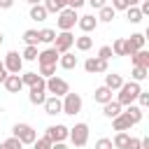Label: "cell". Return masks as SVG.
<instances>
[{"label":"cell","instance_id":"42","mask_svg":"<svg viewBox=\"0 0 149 149\" xmlns=\"http://www.w3.org/2000/svg\"><path fill=\"white\" fill-rule=\"evenodd\" d=\"M123 149H142L140 137H128V142H126V147H123Z\"/></svg>","mask_w":149,"mask_h":149},{"label":"cell","instance_id":"34","mask_svg":"<svg viewBox=\"0 0 149 149\" xmlns=\"http://www.w3.org/2000/svg\"><path fill=\"white\" fill-rule=\"evenodd\" d=\"M23 42H26V44H35V47H37V42H40L37 30H23Z\"/></svg>","mask_w":149,"mask_h":149},{"label":"cell","instance_id":"8","mask_svg":"<svg viewBox=\"0 0 149 149\" xmlns=\"http://www.w3.org/2000/svg\"><path fill=\"white\" fill-rule=\"evenodd\" d=\"M47 91H49L51 95L63 98V95L70 91V84H68L63 77H56V74H54V77H49V79H47Z\"/></svg>","mask_w":149,"mask_h":149},{"label":"cell","instance_id":"38","mask_svg":"<svg viewBox=\"0 0 149 149\" xmlns=\"http://www.w3.org/2000/svg\"><path fill=\"white\" fill-rule=\"evenodd\" d=\"M114 54H112V47L109 44H105V47H100L98 49V58H102V61H109Z\"/></svg>","mask_w":149,"mask_h":149},{"label":"cell","instance_id":"24","mask_svg":"<svg viewBox=\"0 0 149 149\" xmlns=\"http://www.w3.org/2000/svg\"><path fill=\"white\" fill-rule=\"evenodd\" d=\"M102 114H105L107 119H114L116 114H121V105H119L116 100H109V102L102 105Z\"/></svg>","mask_w":149,"mask_h":149},{"label":"cell","instance_id":"25","mask_svg":"<svg viewBox=\"0 0 149 149\" xmlns=\"http://www.w3.org/2000/svg\"><path fill=\"white\" fill-rule=\"evenodd\" d=\"M49 16V12L44 9V5L40 2V5H30V19L33 21H44Z\"/></svg>","mask_w":149,"mask_h":149},{"label":"cell","instance_id":"28","mask_svg":"<svg viewBox=\"0 0 149 149\" xmlns=\"http://www.w3.org/2000/svg\"><path fill=\"white\" fill-rule=\"evenodd\" d=\"M126 16H128V21L130 23H140L144 16H142V12H140V7L137 5H130L128 9H126Z\"/></svg>","mask_w":149,"mask_h":149},{"label":"cell","instance_id":"26","mask_svg":"<svg viewBox=\"0 0 149 149\" xmlns=\"http://www.w3.org/2000/svg\"><path fill=\"white\" fill-rule=\"evenodd\" d=\"M98 12H100V14H98L95 19H98V21H105V23H109V21L116 16V9H114L112 5H105V7H100Z\"/></svg>","mask_w":149,"mask_h":149},{"label":"cell","instance_id":"1","mask_svg":"<svg viewBox=\"0 0 149 149\" xmlns=\"http://www.w3.org/2000/svg\"><path fill=\"white\" fill-rule=\"evenodd\" d=\"M142 91V86H140V81H123L121 86H119V98H116V102L121 105V107H126V105H133V100L137 98V93Z\"/></svg>","mask_w":149,"mask_h":149},{"label":"cell","instance_id":"16","mask_svg":"<svg viewBox=\"0 0 149 149\" xmlns=\"http://www.w3.org/2000/svg\"><path fill=\"white\" fill-rule=\"evenodd\" d=\"M2 84H5V88H7L9 93H19V91L23 88V81H21V74H7V79H5Z\"/></svg>","mask_w":149,"mask_h":149},{"label":"cell","instance_id":"49","mask_svg":"<svg viewBox=\"0 0 149 149\" xmlns=\"http://www.w3.org/2000/svg\"><path fill=\"white\" fill-rule=\"evenodd\" d=\"M51 149H68L65 142H51Z\"/></svg>","mask_w":149,"mask_h":149},{"label":"cell","instance_id":"47","mask_svg":"<svg viewBox=\"0 0 149 149\" xmlns=\"http://www.w3.org/2000/svg\"><path fill=\"white\" fill-rule=\"evenodd\" d=\"M14 7V0H0V9H9Z\"/></svg>","mask_w":149,"mask_h":149},{"label":"cell","instance_id":"48","mask_svg":"<svg viewBox=\"0 0 149 149\" xmlns=\"http://www.w3.org/2000/svg\"><path fill=\"white\" fill-rule=\"evenodd\" d=\"M7 74H9V72L5 70V63H0V84H2L5 79H7Z\"/></svg>","mask_w":149,"mask_h":149},{"label":"cell","instance_id":"13","mask_svg":"<svg viewBox=\"0 0 149 149\" xmlns=\"http://www.w3.org/2000/svg\"><path fill=\"white\" fill-rule=\"evenodd\" d=\"M58 51L54 49V47H49V49H44V51H40L37 54V61H40V65H56L58 63Z\"/></svg>","mask_w":149,"mask_h":149},{"label":"cell","instance_id":"18","mask_svg":"<svg viewBox=\"0 0 149 149\" xmlns=\"http://www.w3.org/2000/svg\"><path fill=\"white\" fill-rule=\"evenodd\" d=\"M93 100H95V102H100V105L109 102V100H112V88H107L105 84H102V86H98V88L93 91Z\"/></svg>","mask_w":149,"mask_h":149},{"label":"cell","instance_id":"29","mask_svg":"<svg viewBox=\"0 0 149 149\" xmlns=\"http://www.w3.org/2000/svg\"><path fill=\"white\" fill-rule=\"evenodd\" d=\"M133 81H144L149 77V68H142V65H133Z\"/></svg>","mask_w":149,"mask_h":149},{"label":"cell","instance_id":"3","mask_svg":"<svg viewBox=\"0 0 149 149\" xmlns=\"http://www.w3.org/2000/svg\"><path fill=\"white\" fill-rule=\"evenodd\" d=\"M12 135H14V137H19L23 144H33V142L37 140V133H35V128H33L30 123H14Z\"/></svg>","mask_w":149,"mask_h":149},{"label":"cell","instance_id":"41","mask_svg":"<svg viewBox=\"0 0 149 149\" xmlns=\"http://www.w3.org/2000/svg\"><path fill=\"white\" fill-rule=\"evenodd\" d=\"M135 100H140V107H142V109H144V107H149V93H147V91H140Z\"/></svg>","mask_w":149,"mask_h":149},{"label":"cell","instance_id":"6","mask_svg":"<svg viewBox=\"0 0 149 149\" xmlns=\"http://www.w3.org/2000/svg\"><path fill=\"white\" fill-rule=\"evenodd\" d=\"M54 49L58 51V54H65V51H70L72 49V44H74V35L70 33V30H61L56 37H54Z\"/></svg>","mask_w":149,"mask_h":149},{"label":"cell","instance_id":"40","mask_svg":"<svg viewBox=\"0 0 149 149\" xmlns=\"http://www.w3.org/2000/svg\"><path fill=\"white\" fill-rule=\"evenodd\" d=\"M95 149H114V144H112V140H109V137H98Z\"/></svg>","mask_w":149,"mask_h":149},{"label":"cell","instance_id":"20","mask_svg":"<svg viewBox=\"0 0 149 149\" xmlns=\"http://www.w3.org/2000/svg\"><path fill=\"white\" fill-rule=\"evenodd\" d=\"M130 58H133V65L149 68V51H147V49H137L135 54H130Z\"/></svg>","mask_w":149,"mask_h":149},{"label":"cell","instance_id":"9","mask_svg":"<svg viewBox=\"0 0 149 149\" xmlns=\"http://www.w3.org/2000/svg\"><path fill=\"white\" fill-rule=\"evenodd\" d=\"M21 68H23V58L19 51H9L5 56V70L9 74H21Z\"/></svg>","mask_w":149,"mask_h":149},{"label":"cell","instance_id":"27","mask_svg":"<svg viewBox=\"0 0 149 149\" xmlns=\"http://www.w3.org/2000/svg\"><path fill=\"white\" fill-rule=\"evenodd\" d=\"M74 47H77L79 51H88V49L93 47V37H88V33H84L81 37H74Z\"/></svg>","mask_w":149,"mask_h":149},{"label":"cell","instance_id":"32","mask_svg":"<svg viewBox=\"0 0 149 149\" xmlns=\"http://www.w3.org/2000/svg\"><path fill=\"white\" fill-rule=\"evenodd\" d=\"M37 47L35 44H26V49H23V54H21V58L23 61H37Z\"/></svg>","mask_w":149,"mask_h":149},{"label":"cell","instance_id":"15","mask_svg":"<svg viewBox=\"0 0 149 149\" xmlns=\"http://www.w3.org/2000/svg\"><path fill=\"white\" fill-rule=\"evenodd\" d=\"M77 26H79L84 33H93V30L98 28V19H95L93 14H84V16L77 19Z\"/></svg>","mask_w":149,"mask_h":149},{"label":"cell","instance_id":"43","mask_svg":"<svg viewBox=\"0 0 149 149\" xmlns=\"http://www.w3.org/2000/svg\"><path fill=\"white\" fill-rule=\"evenodd\" d=\"M112 7H114V9H123V12H126V9L130 7V2H128V0H112Z\"/></svg>","mask_w":149,"mask_h":149},{"label":"cell","instance_id":"36","mask_svg":"<svg viewBox=\"0 0 149 149\" xmlns=\"http://www.w3.org/2000/svg\"><path fill=\"white\" fill-rule=\"evenodd\" d=\"M37 77H40L37 72H23V74H21V81H23V86H33V84L37 81Z\"/></svg>","mask_w":149,"mask_h":149},{"label":"cell","instance_id":"37","mask_svg":"<svg viewBox=\"0 0 149 149\" xmlns=\"http://www.w3.org/2000/svg\"><path fill=\"white\" fill-rule=\"evenodd\" d=\"M54 74H56V65H40V77L49 79V77H54Z\"/></svg>","mask_w":149,"mask_h":149},{"label":"cell","instance_id":"35","mask_svg":"<svg viewBox=\"0 0 149 149\" xmlns=\"http://www.w3.org/2000/svg\"><path fill=\"white\" fill-rule=\"evenodd\" d=\"M112 54H114V56H126V44H123V37L114 40V44H112Z\"/></svg>","mask_w":149,"mask_h":149},{"label":"cell","instance_id":"12","mask_svg":"<svg viewBox=\"0 0 149 149\" xmlns=\"http://www.w3.org/2000/svg\"><path fill=\"white\" fill-rule=\"evenodd\" d=\"M84 70H86L88 74H95V72H107V61H102V58H98V56H91V58H86Z\"/></svg>","mask_w":149,"mask_h":149},{"label":"cell","instance_id":"14","mask_svg":"<svg viewBox=\"0 0 149 149\" xmlns=\"http://www.w3.org/2000/svg\"><path fill=\"white\" fill-rule=\"evenodd\" d=\"M42 105H44V112H47V114H51V116H56V114H61V112H63V102H61V98H58V95H49Z\"/></svg>","mask_w":149,"mask_h":149},{"label":"cell","instance_id":"2","mask_svg":"<svg viewBox=\"0 0 149 149\" xmlns=\"http://www.w3.org/2000/svg\"><path fill=\"white\" fill-rule=\"evenodd\" d=\"M28 100H30V105H42L47 100V79L44 77H37V81L30 86Z\"/></svg>","mask_w":149,"mask_h":149},{"label":"cell","instance_id":"39","mask_svg":"<svg viewBox=\"0 0 149 149\" xmlns=\"http://www.w3.org/2000/svg\"><path fill=\"white\" fill-rule=\"evenodd\" d=\"M33 149H51V140H47V137H37V140L33 142Z\"/></svg>","mask_w":149,"mask_h":149},{"label":"cell","instance_id":"4","mask_svg":"<svg viewBox=\"0 0 149 149\" xmlns=\"http://www.w3.org/2000/svg\"><path fill=\"white\" fill-rule=\"evenodd\" d=\"M77 9H70V7H63L61 12H58V19H56V26L61 28V30H72L74 28V23H77Z\"/></svg>","mask_w":149,"mask_h":149},{"label":"cell","instance_id":"50","mask_svg":"<svg viewBox=\"0 0 149 149\" xmlns=\"http://www.w3.org/2000/svg\"><path fill=\"white\" fill-rule=\"evenodd\" d=\"M26 2H28V5H40L42 0H26Z\"/></svg>","mask_w":149,"mask_h":149},{"label":"cell","instance_id":"17","mask_svg":"<svg viewBox=\"0 0 149 149\" xmlns=\"http://www.w3.org/2000/svg\"><path fill=\"white\" fill-rule=\"evenodd\" d=\"M58 65H61L63 70H74V68H77V56L70 54V51H65V54L58 56Z\"/></svg>","mask_w":149,"mask_h":149},{"label":"cell","instance_id":"30","mask_svg":"<svg viewBox=\"0 0 149 149\" xmlns=\"http://www.w3.org/2000/svg\"><path fill=\"white\" fill-rule=\"evenodd\" d=\"M128 137H130V135H128L126 130H119V133L114 135V140H112L114 149H123V147H126V142H128Z\"/></svg>","mask_w":149,"mask_h":149},{"label":"cell","instance_id":"23","mask_svg":"<svg viewBox=\"0 0 149 149\" xmlns=\"http://www.w3.org/2000/svg\"><path fill=\"white\" fill-rule=\"evenodd\" d=\"M123 84V77L121 74H116V72H109V74H105V86L107 88H112V91H119V86Z\"/></svg>","mask_w":149,"mask_h":149},{"label":"cell","instance_id":"44","mask_svg":"<svg viewBox=\"0 0 149 149\" xmlns=\"http://www.w3.org/2000/svg\"><path fill=\"white\" fill-rule=\"evenodd\" d=\"M140 12L142 16H149V0H140Z\"/></svg>","mask_w":149,"mask_h":149},{"label":"cell","instance_id":"11","mask_svg":"<svg viewBox=\"0 0 149 149\" xmlns=\"http://www.w3.org/2000/svg\"><path fill=\"white\" fill-rule=\"evenodd\" d=\"M123 44H126V56H130L137 49H144V35L142 33H133L128 40H123Z\"/></svg>","mask_w":149,"mask_h":149},{"label":"cell","instance_id":"19","mask_svg":"<svg viewBox=\"0 0 149 149\" xmlns=\"http://www.w3.org/2000/svg\"><path fill=\"white\" fill-rule=\"evenodd\" d=\"M130 126H133V123H130V119H128L123 112L112 119V128H114V130H130Z\"/></svg>","mask_w":149,"mask_h":149},{"label":"cell","instance_id":"21","mask_svg":"<svg viewBox=\"0 0 149 149\" xmlns=\"http://www.w3.org/2000/svg\"><path fill=\"white\" fill-rule=\"evenodd\" d=\"M126 107H128V109H126L123 114L130 119V123H133V126L140 123V121H142V107H140V105H126Z\"/></svg>","mask_w":149,"mask_h":149},{"label":"cell","instance_id":"52","mask_svg":"<svg viewBox=\"0 0 149 149\" xmlns=\"http://www.w3.org/2000/svg\"><path fill=\"white\" fill-rule=\"evenodd\" d=\"M2 40H5V37H2V33H0V44H2Z\"/></svg>","mask_w":149,"mask_h":149},{"label":"cell","instance_id":"7","mask_svg":"<svg viewBox=\"0 0 149 149\" xmlns=\"http://www.w3.org/2000/svg\"><path fill=\"white\" fill-rule=\"evenodd\" d=\"M68 137H70V142L74 147H84L88 142V126L86 123H74V128H70Z\"/></svg>","mask_w":149,"mask_h":149},{"label":"cell","instance_id":"5","mask_svg":"<svg viewBox=\"0 0 149 149\" xmlns=\"http://www.w3.org/2000/svg\"><path fill=\"white\" fill-rule=\"evenodd\" d=\"M61 102H63V114L74 116V114L81 112V95H79V93H70V91H68Z\"/></svg>","mask_w":149,"mask_h":149},{"label":"cell","instance_id":"10","mask_svg":"<svg viewBox=\"0 0 149 149\" xmlns=\"http://www.w3.org/2000/svg\"><path fill=\"white\" fill-rule=\"evenodd\" d=\"M68 133H70V128H68V126L56 123V126H49V128H47L44 137H47V140H51V142H65V140H68Z\"/></svg>","mask_w":149,"mask_h":149},{"label":"cell","instance_id":"51","mask_svg":"<svg viewBox=\"0 0 149 149\" xmlns=\"http://www.w3.org/2000/svg\"><path fill=\"white\" fill-rule=\"evenodd\" d=\"M128 2H130V5H140V0H128Z\"/></svg>","mask_w":149,"mask_h":149},{"label":"cell","instance_id":"45","mask_svg":"<svg viewBox=\"0 0 149 149\" xmlns=\"http://www.w3.org/2000/svg\"><path fill=\"white\" fill-rule=\"evenodd\" d=\"M86 2H88L93 9H100V7H105V5H107V0H86Z\"/></svg>","mask_w":149,"mask_h":149},{"label":"cell","instance_id":"46","mask_svg":"<svg viewBox=\"0 0 149 149\" xmlns=\"http://www.w3.org/2000/svg\"><path fill=\"white\" fill-rule=\"evenodd\" d=\"M84 2L86 0H68V7L70 9H79V7H84Z\"/></svg>","mask_w":149,"mask_h":149},{"label":"cell","instance_id":"31","mask_svg":"<svg viewBox=\"0 0 149 149\" xmlns=\"http://www.w3.org/2000/svg\"><path fill=\"white\" fill-rule=\"evenodd\" d=\"M37 35H40V42L51 44L54 37H56V30H51V28H42V30H37Z\"/></svg>","mask_w":149,"mask_h":149},{"label":"cell","instance_id":"33","mask_svg":"<svg viewBox=\"0 0 149 149\" xmlns=\"http://www.w3.org/2000/svg\"><path fill=\"white\" fill-rule=\"evenodd\" d=\"M0 149H23V142H21L19 137L12 135V137H7V140L0 144Z\"/></svg>","mask_w":149,"mask_h":149},{"label":"cell","instance_id":"22","mask_svg":"<svg viewBox=\"0 0 149 149\" xmlns=\"http://www.w3.org/2000/svg\"><path fill=\"white\" fill-rule=\"evenodd\" d=\"M42 5L49 14H58L63 7H68V0H42Z\"/></svg>","mask_w":149,"mask_h":149}]
</instances>
